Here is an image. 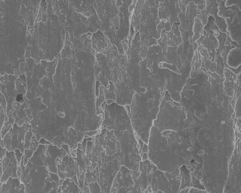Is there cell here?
<instances>
[{"label":"cell","instance_id":"cell-11","mask_svg":"<svg viewBox=\"0 0 241 193\" xmlns=\"http://www.w3.org/2000/svg\"><path fill=\"white\" fill-rule=\"evenodd\" d=\"M241 15H235L231 23L227 24L226 31L232 41L240 45Z\"/></svg>","mask_w":241,"mask_h":193},{"label":"cell","instance_id":"cell-8","mask_svg":"<svg viewBox=\"0 0 241 193\" xmlns=\"http://www.w3.org/2000/svg\"><path fill=\"white\" fill-rule=\"evenodd\" d=\"M198 47L206 49L210 58L212 62L214 61L217 52L216 50L218 46L217 40L213 33L207 34L204 31V34L196 42Z\"/></svg>","mask_w":241,"mask_h":193},{"label":"cell","instance_id":"cell-17","mask_svg":"<svg viewBox=\"0 0 241 193\" xmlns=\"http://www.w3.org/2000/svg\"><path fill=\"white\" fill-rule=\"evenodd\" d=\"M14 152L16 158L18 162V167H19L23 158V155L18 149H16Z\"/></svg>","mask_w":241,"mask_h":193},{"label":"cell","instance_id":"cell-14","mask_svg":"<svg viewBox=\"0 0 241 193\" xmlns=\"http://www.w3.org/2000/svg\"><path fill=\"white\" fill-rule=\"evenodd\" d=\"M40 144V142L37 141L34 136L32 138L30 148L28 150L26 149L25 150L23 158V164L24 166L27 164L29 160L31 158Z\"/></svg>","mask_w":241,"mask_h":193},{"label":"cell","instance_id":"cell-9","mask_svg":"<svg viewBox=\"0 0 241 193\" xmlns=\"http://www.w3.org/2000/svg\"><path fill=\"white\" fill-rule=\"evenodd\" d=\"M66 154L62 149L57 146L52 144L48 145L47 149L46 160L49 171L58 174L57 159L62 156H66Z\"/></svg>","mask_w":241,"mask_h":193},{"label":"cell","instance_id":"cell-2","mask_svg":"<svg viewBox=\"0 0 241 193\" xmlns=\"http://www.w3.org/2000/svg\"><path fill=\"white\" fill-rule=\"evenodd\" d=\"M139 170L136 183L142 193L173 192V172L162 171L149 160L142 163Z\"/></svg>","mask_w":241,"mask_h":193},{"label":"cell","instance_id":"cell-5","mask_svg":"<svg viewBox=\"0 0 241 193\" xmlns=\"http://www.w3.org/2000/svg\"><path fill=\"white\" fill-rule=\"evenodd\" d=\"M193 1L189 4L185 12L183 14L182 23L183 42L189 43L193 45L192 38L194 35L193 28L195 20L196 17L200 14L201 12L197 9Z\"/></svg>","mask_w":241,"mask_h":193},{"label":"cell","instance_id":"cell-19","mask_svg":"<svg viewBox=\"0 0 241 193\" xmlns=\"http://www.w3.org/2000/svg\"><path fill=\"white\" fill-rule=\"evenodd\" d=\"M3 173V169H2V165L1 163H0V177L2 176Z\"/></svg>","mask_w":241,"mask_h":193},{"label":"cell","instance_id":"cell-18","mask_svg":"<svg viewBox=\"0 0 241 193\" xmlns=\"http://www.w3.org/2000/svg\"><path fill=\"white\" fill-rule=\"evenodd\" d=\"M7 150L5 148H3L1 146L0 150V160H3L4 157L6 155Z\"/></svg>","mask_w":241,"mask_h":193},{"label":"cell","instance_id":"cell-3","mask_svg":"<svg viewBox=\"0 0 241 193\" xmlns=\"http://www.w3.org/2000/svg\"><path fill=\"white\" fill-rule=\"evenodd\" d=\"M30 128L27 122L22 127L15 124L3 139H1V146L9 152H15L16 149H18L24 155L25 136Z\"/></svg>","mask_w":241,"mask_h":193},{"label":"cell","instance_id":"cell-10","mask_svg":"<svg viewBox=\"0 0 241 193\" xmlns=\"http://www.w3.org/2000/svg\"><path fill=\"white\" fill-rule=\"evenodd\" d=\"M226 1L218 0V16L224 19L227 24L231 23L235 15H241V8L238 5L229 7L225 5Z\"/></svg>","mask_w":241,"mask_h":193},{"label":"cell","instance_id":"cell-7","mask_svg":"<svg viewBox=\"0 0 241 193\" xmlns=\"http://www.w3.org/2000/svg\"><path fill=\"white\" fill-rule=\"evenodd\" d=\"M120 169L117 178V191L119 192H135L133 171L124 166H122Z\"/></svg>","mask_w":241,"mask_h":193},{"label":"cell","instance_id":"cell-16","mask_svg":"<svg viewBox=\"0 0 241 193\" xmlns=\"http://www.w3.org/2000/svg\"><path fill=\"white\" fill-rule=\"evenodd\" d=\"M235 5H238L241 8V0L226 1L225 5L227 7H230Z\"/></svg>","mask_w":241,"mask_h":193},{"label":"cell","instance_id":"cell-15","mask_svg":"<svg viewBox=\"0 0 241 193\" xmlns=\"http://www.w3.org/2000/svg\"><path fill=\"white\" fill-rule=\"evenodd\" d=\"M193 3L196 6V9L200 12L203 10L206 7V0L193 1Z\"/></svg>","mask_w":241,"mask_h":193},{"label":"cell","instance_id":"cell-1","mask_svg":"<svg viewBox=\"0 0 241 193\" xmlns=\"http://www.w3.org/2000/svg\"><path fill=\"white\" fill-rule=\"evenodd\" d=\"M47 147V145L40 144L25 166L23 158L17 173L18 178L24 185V193H46L56 183L50 181L51 172L48 169L46 160Z\"/></svg>","mask_w":241,"mask_h":193},{"label":"cell","instance_id":"cell-12","mask_svg":"<svg viewBox=\"0 0 241 193\" xmlns=\"http://www.w3.org/2000/svg\"><path fill=\"white\" fill-rule=\"evenodd\" d=\"M25 188L18 178L10 177L6 184L0 183V193H24Z\"/></svg>","mask_w":241,"mask_h":193},{"label":"cell","instance_id":"cell-13","mask_svg":"<svg viewBox=\"0 0 241 193\" xmlns=\"http://www.w3.org/2000/svg\"><path fill=\"white\" fill-rule=\"evenodd\" d=\"M204 27V26L202 24L200 21L196 18L193 28L194 35L192 38L194 52L197 50L198 47L196 42L200 38L201 36L203 35Z\"/></svg>","mask_w":241,"mask_h":193},{"label":"cell","instance_id":"cell-6","mask_svg":"<svg viewBox=\"0 0 241 193\" xmlns=\"http://www.w3.org/2000/svg\"><path fill=\"white\" fill-rule=\"evenodd\" d=\"M3 169V173L0 177V183L6 184L10 177L18 178L17 172L18 169V163L15 152L8 151L3 160H0Z\"/></svg>","mask_w":241,"mask_h":193},{"label":"cell","instance_id":"cell-4","mask_svg":"<svg viewBox=\"0 0 241 193\" xmlns=\"http://www.w3.org/2000/svg\"><path fill=\"white\" fill-rule=\"evenodd\" d=\"M218 11V0H206L205 9L201 11L200 14L196 18L204 26L206 24L209 17L212 16L214 18L215 24L220 31L222 33H226L227 25L224 19L219 17L217 15Z\"/></svg>","mask_w":241,"mask_h":193}]
</instances>
